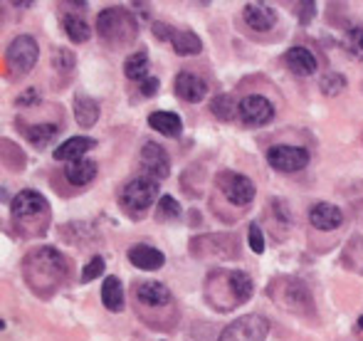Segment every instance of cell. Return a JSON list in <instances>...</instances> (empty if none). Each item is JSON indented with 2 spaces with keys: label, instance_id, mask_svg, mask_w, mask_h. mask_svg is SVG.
Instances as JSON below:
<instances>
[{
  "label": "cell",
  "instance_id": "33",
  "mask_svg": "<svg viewBox=\"0 0 363 341\" xmlns=\"http://www.w3.org/2000/svg\"><path fill=\"white\" fill-rule=\"evenodd\" d=\"M52 65L57 69H72V65H74L72 52H67V50H57V52L52 55Z\"/></svg>",
  "mask_w": 363,
  "mask_h": 341
},
{
  "label": "cell",
  "instance_id": "22",
  "mask_svg": "<svg viewBox=\"0 0 363 341\" xmlns=\"http://www.w3.org/2000/svg\"><path fill=\"white\" fill-rule=\"evenodd\" d=\"M101 302L109 312H121L124 309V287L119 277H106L101 284Z\"/></svg>",
  "mask_w": 363,
  "mask_h": 341
},
{
  "label": "cell",
  "instance_id": "7",
  "mask_svg": "<svg viewBox=\"0 0 363 341\" xmlns=\"http://www.w3.org/2000/svg\"><path fill=\"white\" fill-rule=\"evenodd\" d=\"M269 334V322L262 314H245L223 329L218 341H264Z\"/></svg>",
  "mask_w": 363,
  "mask_h": 341
},
{
  "label": "cell",
  "instance_id": "15",
  "mask_svg": "<svg viewBox=\"0 0 363 341\" xmlns=\"http://www.w3.org/2000/svg\"><path fill=\"white\" fill-rule=\"evenodd\" d=\"M94 146H96V141L89 139V136H72V139H67L65 144H60L57 149H55V159L74 164V161L84 159Z\"/></svg>",
  "mask_w": 363,
  "mask_h": 341
},
{
  "label": "cell",
  "instance_id": "11",
  "mask_svg": "<svg viewBox=\"0 0 363 341\" xmlns=\"http://www.w3.org/2000/svg\"><path fill=\"white\" fill-rule=\"evenodd\" d=\"M139 161H141V166H144L148 178L161 181V178H166L168 173H171V159H168V154L163 151V146L153 144V141H146L144 144Z\"/></svg>",
  "mask_w": 363,
  "mask_h": 341
},
{
  "label": "cell",
  "instance_id": "5",
  "mask_svg": "<svg viewBox=\"0 0 363 341\" xmlns=\"http://www.w3.org/2000/svg\"><path fill=\"white\" fill-rule=\"evenodd\" d=\"M158 198V181L148 176H139L134 181H129L119 193V203L129 213H144L146 208H151Z\"/></svg>",
  "mask_w": 363,
  "mask_h": 341
},
{
  "label": "cell",
  "instance_id": "27",
  "mask_svg": "<svg viewBox=\"0 0 363 341\" xmlns=\"http://www.w3.org/2000/svg\"><path fill=\"white\" fill-rule=\"evenodd\" d=\"M238 106L240 104H235V99H233V96H228V94H220V96H216V99L211 101L213 116H218V119H223V121L235 119V114H238Z\"/></svg>",
  "mask_w": 363,
  "mask_h": 341
},
{
  "label": "cell",
  "instance_id": "28",
  "mask_svg": "<svg viewBox=\"0 0 363 341\" xmlns=\"http://www.w3.org/2000/svg\"><path fill=\"white\" fill-rule=\"evenodd\" d=\"M319 89L324 91L326 96H336V94H341V91L346 89V77H344V74H339V72H329V74H324V77L319 79Z\"/></svg>",
  "mask_w": 363,
  "mask_h": 341
},
{
  "label": "cell",
  "instance_id": "17",
  "mask_svg": "<svg viewBox=\"0 0 363 341\" xmlns=\"http://www.w3.org/2000/svg\"><path fill=\"white\" fill-rule=\"evenodd\" d=\"M129 262L139 269H161L166 264V255L151 245H134L129 250Z\"/></svg>",
  "mask_w": 363,
  "mask_h": 341
},
{
  "label": "cell",
  "instance_id": "20",
  "mask_svg": "<svg viewBox=\"0 0 363 341\" xmlns=\"http://www.w3.org/2000/svg\"><path fill=\"white\" fill-rule=\"evenodd\" d=\"M168 43L173 45V52L181 55V57H188V55H198L203 50V43L196 33L191 30H173L171 40Z\"/></svg>",
  "mask_w": 363,
  "mask_h": 341
},
{
  "label": "cell",
  "instance_id": "8",
  "mask_svg": "<svg viewBox=\"0 0 363 341\" xmlns=\"http://www.w3.org/2000/svg\"><path fill=\"white\" fill-rule=\"evenodd\" d=\"M267 161H269V166L279 173H296V171L306 169V164H309V151L301 149V146L279 144L267 151Z\"/></svg>",
  "mask_w": 363,
  "mask_h": 341
},
{
  "label": "cell",
  "instance_id": "32",
  "mask_svg": "<svg viewBox=\"0 0 363 341\" xmlns=\"http://www.w3.org/2000/svg\"><path fill=\"white\" fill-rule=\"evenodd\" d=\"M250 250L257 252V255L264 252V235H262V228H259L257 223L250 225Z\"/></svg>",
  "mask_w": 363,
  "mask_h": 341
},
{
  "label": "cell",
  "instance_id": "2",
  "mask_svg": "<svg viewBox=\"0 0 363 341\" xmlns=\"http://www.w3.org/2000/svg\"><path fill=\"white\" fill-rule=\"evenodd\" d=\"M252 297V279L240 269H218L208 277L206 299L213 309L230 312Z\"/></svg>",
  "mask_w": 363,
  "mask_h": 341
},
{
  "label": "cell",
  "instance_id": "12",
  "mask_svg": "<svg viewBox=\"0 0 363 341\" xmlns=\"http://www.w3.org/2000/svg\"><path fill=\"white\" fill-rule=\"evenodd\" d=\"M173 86H176V94L181 96L183 101H191V104L203 101L208 94L206 79L198 77V74H193V72H181L176 77V82H173Z\"/></svg>",
  "mask_w": 363,
  "mask_h": 341
},
{
  "label": "cell",
  "instance_id": "4",
  "mask_svg": "<svg viewBox=\"0 0 363 341\" xmlns=\"http://www.w3.org/2000/svg\"><path fill=\"white\" fill-rule=\"evenodd\" d=\"M96 30H99V38L104 40L106 45L116 47V45H126L136 38V20L131 18L129 10L121 8H106L99 13L96 18Z\"/></svg>",
  "mask_w": 363,
  "mask_h": 341
},
{
  "label": "cell",
  "instance_id": "13",
  "mask_svg": "<svg viewBox=\"0 0 363 341\" xmlns=\"http://www.w3.org/2000/svg\"><path fill=\"white\" fill-rule=\"evenodd\" d=\"M309 220L314 228L329 233V230H336V228L344 223V213H341V208L334 206V203H314L309 211Z\"/></svg>",
  "mask_w": 363,
  "mask_h": 341
},
{
  "label": "cell",
  "instance_id": "14",
  "mask_svg": "<svg viewBox=\"0 0 363 341\" xmlns=\"http://www.w3.org/2000/svg\"><path fill=\"white\" fill-rule=\"evenodd\" d=\"M284 62H287V67L296 74V77H311V74H316V69H319L316 57L311 55V50H306V47L287 50Z\"/></svg>",
  "mask_w": 363,
  "mask_h": 341
},
{
  "label": "cell",
  "instance_id": "6",
  "mask_svg": "<svg viewBox=\"0 0 363 341\" xmlns=\"http://www.w3.org/2000/svg\"><path fill=\"white\" fill-rule=\"evenodd\" d=\"M38 43H35L30 35H20L10 43L8 55H5V62H8V69L13 77H25L30 74V69L38 62Z\"/></svg>",
  "mask_w": 363,
  "mask_h": 341
},
{
  "label": "cell",
  "instance_id": "36",
  "mask_svg": "<svg viewBox=\"0 0 363 341\" xmlns=\"http://www.w3.org/2000/svg\"><path fill=\"white\" fill-rule=\"evenodd\" d=\"M156 89H158V79L156 77H148L141 82V94L144 96H153L156 94Z\"/></svg>",
  "mask_w": 363,
  "mask_h": 341
},
{
  "label": "cell",
  "instance_id": "25",
  "mask_svg": "<svg viewBox=\"0 0 363 341\" xmlns=\"http://www.w3.org/2000/svg\"><path fill=\"white\" fill-rule=\"evenodd\" d=\"M62 28H65V33H67V38L72 40V43H86V40L91 38L89 25H86L79 15H72V13L62 15Z\"/></svg>",
  "mask_w": 363,
  "mask_h": 341
},
{
  "label": "cell",
  "instance_id": "31",
  "mask_svg": "<svg viewBox=\"0 0 363 341\" xmlns=\"http://www.w3.org/2000/svg\"><path fill=\"white\" fill-rule=\"evenodd\" d=\"M101 272H104V257H91L89 262H86V267L82 269V282H91V279L99 277Z\"/></svg>",
  "mask_w": 363,
  "mask_h": 341
},
{
  "label": "cell",
  "instance_id": "18",
  "mask_svg": "<svg viewBox=\"0 0 363 341\" xmlns=\"http://www.w3.org/2000/svg\"><path fill=\"white\" fill-rule=\"evenodd\" d=\"M136 299L146 307H166L171 302V289L161 282H141L136 287Z\"/></svg>",
  "mask_w": 363,
  "mask_h": 341
},
{
  "label": "cell",
  "instance_id": "21",
  "mask_svg": "<svg viewBox=\"0 0 363 341\" xmlns=\"http://www.w3.org/2000/svg\"><path fill=\"white\" fill-rule=\"evenodd\" d=\"M74 119H77V124L84 126V129L94 126L96 119H99V104H96L91 96L77 94L74 96Z\"/></svg>",
  "mask_w": 363,
  "mask_h": 341
},
{
  "label": "cell",
  "instance_id": "24",
  "mask_svg": "<svg viewBox=\"0 0 363 341\" xmlns=\"http://www.w3.org/2000/svg\"><path fill=\"white\" fill-rule=\"evenodd\" d=\"M124 74L129 79H136V82H144V79H148V52L146 50H139V52L129 55L124 62Z\"/></svg>",
  "mask_w": 363,
  "mask_h": 341
},
{
  "label": "cell",
  "instance_id": "1",
  "mask_svg": "<svg viewBox=\"0 0 363 341\" xmlns=\"http://www.w3.org/2000/svg\"><path fill=\"white\" fill-rule=\"evenodd\" d=\"M69 262L55 247H38L25 257V279L35 292H52L67 279Z\"/></svg>",
  "mask_w": 363,
  "mask_h": 341
},
{
  "label": "cell",
  "instance_id": "37",
  "mask_svg": "<svg viewBox=\"0 0 363 341\" xmlns=\"http://www.w3.org/2000/svg\"><path fill=\"white\" fill-rule=\"evenodd\" d=\"M359 327H361V329H363V317H361V319H359Z\"/></svg>",
  "mask_w": 363,
  "mask_h": 341
},
{
  "label": "cell",
  "instance_id": "29",
  "mask_svg": "<svg viewBox=\"0 0 363 341\" xmlns=\"http://www.w3.org/2000/svg\"><path fill=\"white\" fill-rule=\"evenodd\" d=\"M344 45H346V50H349L351 57L363 62V28H351L344 40Z\"/></svg>",
  "mask_w": 363,
  "mask_h": 341
},
{
  "label": "cell",
  "instance_id": "34",
  "mask_svg": "<svg viewBox=\"0 0 363 341\" xmlns=\"http://www.w3.org/2000/svg\"><path fill=\"white\" fill-rule=\"evenodd\" d=\"M173 30H176V28H171V25H166V23H156V25H153V35H156L158 40H171Z\"/></svg>",
  "mask_w": 363,
  "mask_h": 341
},
{
  "label": "cell",
  "instance_id": "10",
  "mask_svg": "<svg viewBox=\"0 0 363 341\" xmlns=\"http://www.w3.org/2000/svg\"><path fill=\"white\" fill-rule=\"evenodd\" d=\"M238 116H240V121L247 126H264L274 119V106H272V101L264 99V96L250 94L240 101Z\"/></svg>",
  "mask_w": 363,
  "mask_h": 341
},
{
  "label": "cell",
  "instance_id": "35",
  "mask_svg": "<svg viewBox=\"0 0 363 341\" xmlns=\"http://www.w3.org/2000/svg\"><path fill=\"white\" fill-rule=\"evenodd\" d=\"M296 8H299V20H301V23H309L311 15H314V8H316V5H314V3H299Z\"/></svg>",
  "mask_w": 363,
  "mask_h": 341
},
{
  "label": "cell",
  "instance_id": "3",
  "mask_svg": "<svg viewBox=\"0 0 363 341\" xmlns=\"http://www.w3.org/2000/svg\"><path fill=\"white\" fill-rule=\"evenodd\" d=\"M10 213L18 230H23L25 235L45 233V225L50 220V206L38 191H20L10 203Z\"/></svg>",
  "mask_w": 363,
  "mask_h": 341
},
{
  "label": "cell",
  "instance_id": "30",
  "mask_svg": "<svg viewBox=\"0 0 363 341\" xmlns=\"http://www.w3.org/2000/svg\"><path fill=\"white\" fill-rule=\"evenodd\" d=\"M178 216H181V206H178V201L171 196H163L161 201H158L156 218L158 220H173V218H178Z\"/></svg>",
  "mask_w": 363,
  "mask_h": 341
},
{
  "label": "cell",
  "instance_id": "16",
  "mask_svg": "<svg viewBox=\"0 0 363 341\" xmlns=\"http://www.w3.org/2000/svg\"><path fill=\"white\" fill-rule=\"evenodd\" d=\"M245 23L252 30H272L277 23V13L267 3H247L245 5Z\"/></svg>",
  "mask_w": 363,
  "mask_h": 341
},
{
  "label": "cell",
  "instance_id": "9",
  "mask_svg": "<svg viewBox=\"0 0 363 341\" xmlns=\"http://www.w3.org/2000/svg\"><path fill=\"white\" fill-rule=\"evenodd\" d=\"M218 186H220V191H223V196L228 198L233 206H247L255 198L252 181H250L247 176H242V173H233V171L220 173Z\"/></svg>",
  "mask_w": 363,
  "mask_h": 341
},
{
  "label": "cell",
  "instance_id": "19",
  "mask_svg": "<svg viewBox=\"0 0 363 341\" xmlns=\"http://www.w3.org/2000/svg\"><path fill=\"white\" fill-rule=\"evenodd\" d=\"M148 126L156 129L158 134L171 136V139L181 136L183 131V121L176 111H153V114H148Z\"/></svg>",
  "mask_w": 363,
  "mask_h": 341
},
{
  "label": "cell",
  "instance_id": "26",
  "mask_svg": "<svg viewBox=\"0 0 363 341\" xmlns=\"http://www.w3.org/2000/svg\"><path fill=\"white\" fill-rule=\"evenodd\" d=\"M60 126L57 124H35V126H25V136L33 146H45L57 136Z\"/></svg>",
  "mask_w": 363,
  "mask_h": 341
},
{
  "label": "cell",
  "instance_id": "23",
  "mask_svg": "<svg viewBox=\"0 0 363 341\" xmlns=\"http://www.w3.org/2000/svg\"><path fill=\"white\" fill-rule=\"evenodd\" d=\"M65 176H67V181L72 183V186H86V183L94 181L96 176V164L89 159H79L74 161V164H69L67 169H65Z\"/></svg>",
  "mask_w": 363,
  "mask_h": 341
}]
</instances>
